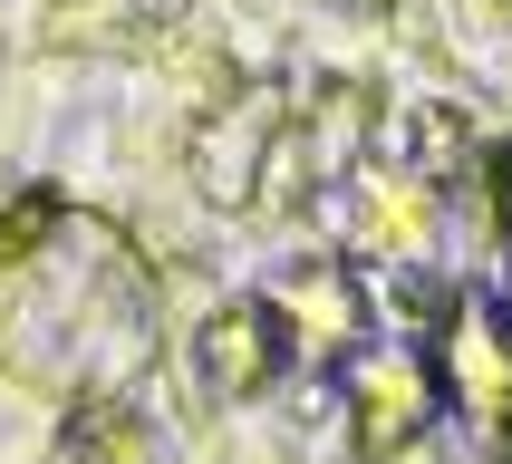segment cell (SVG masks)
Returning <instances> with one entry per match:
<instances>
[{
    "instance_id": "6da1fadb",
    "label": "cell",
    "mask_w": 512,
    "mask_h": 464,
    "mask_svg": "<svg viewBox=\"0 0 512 464\" xmlns=\"http://www.w3.org/2000/svg\"><path fill=\"white\" fill-rule=\"evenodd\" d=\"M435 387L474 416L493 455L512 445V310L493 300H455V319L435 329Z\"/></svg>"
},
{
    "instance_id": "7a4b0ae2",
    "label": "cell",
    "mask_w": 512,
    "mask_h": 464,
    "mask_svg": "<svg viewBox=\"0 0 512 464\" xmlns=\"http://www.w3.org/2000/svg\"><path fill=\"white\" fill-rule=\"evenodd\" d=\"M358 387H368V397H358V445H368V455H397L406 435L435 416V377L406 368V358H377Z\"/></svg>"
},
{
    "instance_id": "3957f363",
    "label": "cell",
    "mask_w": 512,
    "mask_h": 464,
    "mask_svg": "<svg viewBox=\"0 0 512 464\" xmlns=\"http://www.w3.org/2000/svg\"><path fill=\"white\" fill-rule=\"evenodd\" d=\"M203 358H213V377L223 387H252V368H261V329H252V310H232L213 339H203Z\"/></svg>"
}]
</instances>
